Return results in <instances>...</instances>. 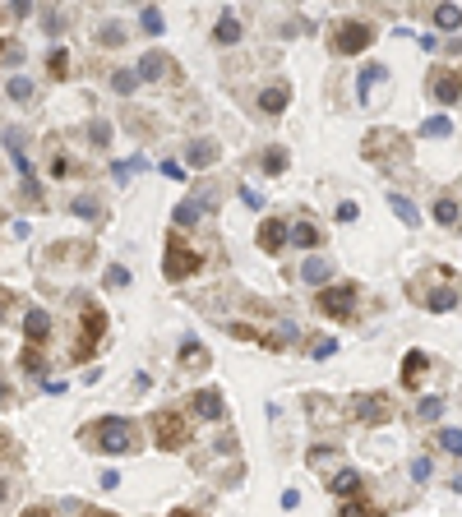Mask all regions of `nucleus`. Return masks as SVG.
I'll use <instances>...</instances> for the list:
<instances>
[{"instance_id": "obj_1", "label": "nucleus", "mask_w": 462, "mask_h": 517, "mask_svg": "<svg viewBox=\"0 0 462 517\" xmlns=\"http://www.w3.org/2000/svg\"><path fill=\"white\" fill-rule=\"evenodd\" d=\"M79 443L83 448H92V453H134V425L125 420V416H102V420H92L83 434H79Z\"/></svg>"}, {"instance_id": "obj_2", "label": "nucleus", "mask_w": 462, "mask_h": 517, "mask_svg": "<svg viewBox=\"0 0 462 517\" xmlns=\"http://www.w3.org/2000/svg\"><path fill=\"white\" fill-rule=\"evenodd\" d=\"M107 310L97 301H83V328H79V342L70 347V361L74 365H83V361H92L97 351H102V342H107Z\"/></svg>"}, {"instance_id": "obj_3", "label": "nucleus", "mask_w": 462, "mask_h": 517, "mask_svg": "<svg viewBox=\"0 0 462 517\" xmlns=\"http://www.w3.org/2000/svg\"><path fill=\"white\" fill-rule=\"evenodd\" d=\"M199 263H203L199 250H190L181 231H171L167 258H162V273H167V282H185V277H194V273H199Z\"/></svg>"}, {"instance_id": "obj_4", "label": "nucleus", "mask_w": 462, "mask_h": 517, "mask_svg": "<svg viewBox=\"0 0 462 517\" xmlns=\"http://www.w3.org/2000/svg\"><path fill=\"white\" fill-rule=\"evenodd\" d=\"M356 301H361V291L352 287V282H342V287H323L319 296H314V305H319V314L323 319H356Z\"/></svg>"}, {"instance_id": "obj_5", "label": "nucleus", "mask_w": 462, "mask_h": 517, "mask_svg": "<svg viewBox=\"0 0 462 517\" xmlns=\"http://www.w3.org/2000/svg\"><path fill=\"white\" fill-rule=\"evenodd\" d=\"M153 434H157V448H167V453H176V448H185V439H190V420H185L181 407H167L153 416Z\"/></svg>"}, {"instance_id": "obj_6", "label": "nucleus", "mask_w": 462, "mask_h": 517, "mask_svg": "<svg viewBox=\"0 0 462 517\" xmlns=\"http://www.w3.org/2000/svg\"><path fill=\"white\" fill-rule=\"evenodd\" d=\"M333 51L338 56H356V51H365L370 42H374V28H370L365 19H342V23H333Z\"/></svg>"}, {"instance_id": "obj_7", "label": "nucleus", "mask_w": 462, "mask_h": 517, "mask_svg": "<svg viewBox=\"0 0 462 517\" xmlns=\"http://www.w3.org/2000/svg\"><path fill=\"white\" fill-rule=\"evenodd\" d=\"M402 152H412V143H407V134H398V130H370L365 134V157L379 162V167L398 162Z\"/></svg>"}, {"instance_id": "obj_8", "label": "nucleus", "mask_w": 462, "mask_h": 517, "mask_svg": "<svg viewBox=\"0 0 462 517\" xmlns=\"http://www.w3.org/2000/svg\"><path fill=\"white\" fill-rule=\"evenodd\" d=\"M213 208H217V190L213 185H199L194 199H181V203H176V227H194V222H199L203 213H213Z\"/></svg>"}, {"instance_id": "obj_9", "label": "nucleus", "mask_w": 462, "mask_h": 517, "mask_svg": "<svg viewBox=\"0 0 462 517\" xmlns=\"http://www.w3.org/2000/svg\"><path fill=\"white\" fill-rule=\"evenodd\" d=\"M352 416L361 420V425H384V420H393V397L388 393H365L352 402Z\"/></svg>"}, {"instance_id": "obj_10", "label": "nucleus", "mask_w": 462, "mask_h": 517, "mask_svg": "<svg viewBox=\"0 0 462 517\" xmlns=\"http://www.w3.org/2000/svg\"><path fill=\"white\" fill-rule=\"evenodd\" d=\"M356 79H361V102L384 107V97H388V70H384V65H365Z\"/></svg>"}, {"instance_id": "obj_11", "label": "nucleus", "mask_w": 462, "mask_h": 517, "mask_svg": "<svg viewBox=\"0 0 462 517\" xmlns=\"http://www.w3.org/2000/svg\"><path fill=\"white\" fill-rule=\"evenodd\" d=\"M430 92L439 97V102H458L462 97V70H430Z\"/></svg>"}, {"instance_id": "obj_12", "label": "nucleus", "mask_w": 462, "mask_h": 517, "mask_svg": "<svg viewBox=\"0 0 462 517\" xmlns=\"http://www.w3.org/2000/svg\"><path fill=\"white\" fill-rule=\"evenodd\" d=\"M287 236H292V222H282V217H268V222H259V250H263V254H282Z\"/></svg>"}, {"instance_id": "obj_13", "label": "nucleus", "mask_w": 462, "mask_h": 517, "mask_svg": "<svg viewBox=\"0 0 462 517\" xmlns=\"http://www.w3.org/2000/svg\"><path fill=\"white\" fill-rule=\"evenodd\" d=\"M287 102H292V83H282V79H277V83H268V88L259 92V111H263V116H282V111H287Z\"/></svg>"}, {"instance_id": "obj_14", "label": "nucleus", "mask_w": 462, "mask_h": 517, "mask_svg": "<svg viewBox=\"0 0 462 517\" xmlns=\"http://www.w3.org/2000/svg\"><path fill=\"white\" fill-rule=\"evenodd\" d=\"M139 74H143V79H181V70H176V61H171V56L148 51V56L139 61Z\"/></svg>"}, {"instance_id": "obj_15", "label": "nucleus", "mask_w": 462, "mask_h": 517, "mask_svg": "<svg viewBox=\"0 0 462 517\" xmlns=\"http://www.w3.org/2000/svg\"><path fill=\"white\" fill-rule=\"evenodd\" d=\"M190 411H199L203 420H222L227 402H222V393H217V388H199V393L190 397Z\"/></svg>"}, {"instance_id": "obj_16", "label": "nucleus", "mask_w": 462, "mask_h": 517, "mask_svg": "<svg viewBox=\"0 0 462 517\" xmlns=\"http://www.w3.org/2000/svg\"><path fill=\"white\" fill-rule=\"evenodd\" d=\"M412 296H421V305H425V310H434V314H444V310H453V305H458L453 287H434V291H425V287H416V282H412Z\"/></svg>"}, {"instance_id": "obj_17", "label": "nucleus", "mask_w": 462, "mask_h": 517, "mask_svg": "<svg viewBox=\"0 0 462 517\" xmlns=\"http://www.w3.org/2000/svg\"><path fill=\"white\" fill-rule=\"evenodd\" d=\"M46 333H51V314H46V310H28V314H23V337H28V347H46Z\"/></svg>"}, {"instance_id": "obj_18", "label": "nucleus", "mask_w": 462, "mask_h": 517, "mask_svg": "<svg viewBox=\"0 0 462 517\" xmlns=\"http://www.w3.org/2000/svg\"><path fill=\"white\" fill-rule=\"evenodd\" d=\"M217 152H222V148H217V143H213V139H194V143H190V148H185V167H213V162H217Z\"/></svg>"}, {"instance_id": "obj_19", "label": "nucleus", "mask_w": 462, "mask_h": 517, "mask_svg": "<svg viewBox=\"0 0 462 517\" xmlns=\"http://www.w3.org/2000/svg\"><path fill=\"white\" fill-rule=\"evenodd\" d=\"M425 369H430V356H425V351H407V356H402V383H407V388H416V383L425 379Z\"/></svg>"}, {"instance_id": "obj_20", "label": "nucleus", "mask_w": 462, "mask_h": 517, "mask_svg": "<svg viewBox=\"0 0 462 517\" xmlns=\"http://www.w3.org/2000/svg\"><path fill=\"white\" fill-rule=\"evenodd\" d=\"M301 277H305L310 287H328V282H333V263H328V258H310L305 268H301Z\"/></svg>"}, {"instance_id": "obj_21", "label": "nucleus", "mask_w": 462, "mask_h": 517, "mask_svg": "<svg viewBox=\"0 0 462 517\" xmlns=\"http://www.w3.org/2000/svg\"><path fill=\"white\" fill-rule=\"evenodd\" d=\"M361 485H365V480H361V472H352V467H347V472H338L333 476V494H342V499H356V494H361Z\"/></svg>"}, {"instance_id": "obj_22", "label": "nucleus", "mask_w": 462, "mask_h": 517, "mask_svg": "<svg viewBox=\"0 0 462 517\" xmlns=\"http://www.w3.org/2000/svg\"><path fill=\"white\" fill-rule=\"evenodd\" d=\"M213 37H217V42H222V46H236V42H241V19H236V14H231V10H227V14L217 19Z\"/></svg>"}, {"instance_id": "obj_23", "label": "nucleus", "mask_w": 462, "mask_h": 517, "mask_svg": "<svg viewBox=\"0 0 462 517\" xmlns=\"http://www.w3.org/2000/svg\"><path fill=\"white\" fill-rule=\"evenodd\" d=\"M388 208L398 213V222H407V227H421V213H416V203H412V199H402V194H388Z\"/></svg>"}, {"instance_id": "obj_24", "label": "nucleus", "mask_w": 462, "mask_h": 517, "mask_svg": "<svg viewBox=\"0 0 462 517\" xmlns=\"http://www.w3.org/2000/svg\"><path fill=\"white\" fill-rule=\"evenodd\" d=\"M292 241L305 245V250H314V245H323V231L314 227V222H296V227H292Z\"/></svg>"}, {"instance_id": "obj_25", "label": "nucleus", "mask_w": 462, "mask_h": 517, "mask_svg": "<svg viewBox=\"0 0 462 517\" xmlns=\"http://www.w3.org/2000/svg\"><path fill=\"white\" fill-rule=\"evenodd\" d=\"M181 365L185 369H208V351H203L199 342H185L181 347Z\"/></svg>"}, {"instance_id": "obj_26", "label": "nucleus", "mask_w": 462, "mask_h": 517, "mask_svg": "<svg viewBox=\"0 0 462 517\" xmlns=\"http://www.w3.org/2000/svg\"><path fill=\"white\" fill-rule=\"evenodd\" d=\"M434 28H444V32L462 28V10L458 5H439V10H434Z\"/></svg>"}, {"instance_id": "obj_27", "label": "nucleus", "mask_w": 462, "mask_h": 517, "mask_svg": "<svg viewBox=\"0 0 462 517\" xmlns=\"http://www.w3.org/2000/svg\"><path fill=\"white\" fill-rule=\"evenodd\" d=\"M453 134V121L448 116H430V121L421 125V139H448Z\"/></svg>"}, {"instance_id": "obj_28", "label": "nucleus", "mask_w": 462, "mask_h": 517, "mask_svg": "<svg viewBox=\"0 0 462 517\" xmlns=\"http://www.w3.org/2000/svg\"><path fill=\"white\" fill-rule=\"evenodd\" d=\"M434 222L439 227H458V203L453 199H434Z\"/></svg>"}, {"instance_id": "obj_29", "label": "nucleus", "mask_w": 462, "mask_h": 517, "mask_svg": "<svg viewBox=\"0 0 462 517\" xmlns=\"http://www.w3.org/2000/svg\"><path fill=\"white\" fill-rule=\"evenodd\" d=\"M111 88L121 92V97H130V92L139 88V70H116V74H111Z\"/></svg>"}, {"instance_id": "obj_30", "label": "nucleus", "mask_w": 462, "mask_h": 517, "mask_svg": "<svg viewBox=\"0 0 462 517\" xmlns=\"http://www.w3.org/2000/svg\"><path fill=\"white\" fill-rule=\"evenodd\" d=\"M46 70H51V79H65V74H70V51L56 46V51L46 56Z\"/></svg>"}, {"instance_id": "obj_31", "label": "nucleus", "mask_w": 462, "mask_h": 517, "mask_svg": "<svg viewBox=\"0 0 462 517\" xmlns=\"http://www.w3.org/2000/svg\"><path fill=\"white\" fill-rule=\"evenodd\" d=\"M102 287H107V291H121V287H130V268H121V263H111L107 273H102Z\"/></svg>"}, {"instance_id": "obj_32", "label": "nucleus", "mask_w": 462, "mask_h": 517, "mask_svg": "<svg viewBox=\"0 0 462 517\" xmlns=\"http://www.w3.org/2000/svg\"><path fill=\"white\" fill-rule=\"evenodd\" d=\"M263 171H268V176H282V171H287V148H268L263 152Z\"/></svg>"}, {"instance_id": "obj_33", "label": "nucleus", "mask_w": 462, "mask_h": 517, "mask_svg": "<svg viewBox=\"0 0 462 517\" xmlns=\"http://www.w3.org/2000/svg\"><path fill=\"white\" fill-rule=\"evenodd\" d=\"M88 139H92V148H107V143H111V125L107 121H92L88 125Z\"/></svg>"}, {"instance_id": "obj_34", "label": "nucleus", "mask_w": 462, "mask_h": 517, "mask_svg": "<svg viewBox=\"0 0 462 517\" xmlns=\"http://www.w3.org/2000/svg\"><path fill=\"white\" fill-rule=\"evenodd\" d=\"M70 208H74L79 217H97V213H102V203H97V199H92V194H79L74 203H70Z\"/></svg>"}, {"instance_id": "obj_35", "label": "nucleus", "mask_w": 462, "mask_h": 517, "mask_svg": "<svg viewBox=\"0 0 462 517\" xmlns=\"http://www.w3.org/2000/svg\"><path fill=\"white\" fill-rule=\"evenodd\" d=\"M416 416H421V420H439V416H444V397H425Z\"/></svg>"}, {"instance_id": "obj_36", "label": "nucleus", "mask_w": 462, "mask_h": 517, "mask_svg": "<svg viewBox=\"0 0 462 517\" xmlns=\"http://www.w3.org/2000/svg\"><path fill=\"white\" fill-rule=\"evenodd\" d=\"M439 448L453 453V457H462V429H444V434H439Z\"/></svg>"}, {"instance_id": "obj_37", "label": "nucleus", "mask_w": 462, "mask_h": 517, "mask_svg": "<svg viewBox=\"0 0 462 517\" xmlns=\"http://www.w3.org/2000/svg\"><path fill=\"white\" fill-rule=\"evenodd\" d=\"M333 351H338V342H333V337H314V342H310V356H314V361H328Z\"/></svg>"}, {"instance_id": "obj_38", "label": "nucleus", "mask_w": 462, "mask_h": 517, "mask_svg": "<svg viewBox=\"0 0 462 517\" xmlns=\"http://www.w3.org/2000/svg\"><path fill=\"white\" fill-rule=\"evenodd\" d=\"M338 517H384V513H379V508H370V503H342V513Z\"/></svg>"}, {"instance_id": "obj_39", "label": "nucleus", "mask_w": 462, "mask_h": 517, "mask_svg": "<svg viewBox=\"0 0 462 517\" xmlns=\"http://www.w3.org/2000/svg\"><path fill=\"white\" fill-rule=\"evenodd\" d=\"M51 176H56V181H65V176H70V162L61 157V148H56V139H51Z\"/></svg>"}, {"instance_id": "obj_40", "label": "nucleus", "mask_w": 462, "mask_h": 517, "mask_svg": "<svg viewBox=\"0 0 462 517\" xmlns=\"http://www.w3.org/2000/svg\"><path fill=\"white\" fill-rule=\"evenodd\" d=\"M139 167H143V157H134V162H116V167H111V176H116V181L125 185V181H130V176H134Z\"/></svg>"}, {"instance_id": "obj_41", "label": "nucleus", "mask_w": 462, "mask_h": 517, "mask_svg": "<svg viewBox=\"0 0 462 517\" xmlns=\"http://www.w3.org/2000/svg\"><path fill=\"white\" fill-rule=\"evenodd\" d=\"M139 23H143V32H153V37H157V32H162V28H167L157 10H143V14H139Z\"/></svg>"}, {"instance_id": "obj_42", "label": "nucleus", "mask_w": 462, "mask_h": 517, "mask_svg": "<svg viewBox=\"0 0 462 517\" xmlns=\"http://www.w3.org/2000/svg\"><path fill=\"white\" fill-rule=\"evenodd\" d=\"M10 97H14V102H28L32 83H28V79H10Z\"/></svg>"}, {"instance_id": "obj_43", "label": "nucleus", "mask_w": 462, "mask_h": 517, "mask_svg": "<svg viewBox=\"0 0 462 517\" xmlns=\"http://www.w3.org/2000/svg\"><path fill=\"white\" fill-rule=\"evenodd\" d=\"M0 61H5V65H19V61H23V46H19V42H5V46H0Z\"/></svg>"}, {"instance_id": "obj_44", "label": "nucleus", "mask_w": 462, "mask_h": 517, "mask_svg": "<svg viewBox=\"0 0 462 517\" xmlns=\"http://www.w3.org/2000/svg\"><path fill=\"white\" fill-rule=\"evenodd\" d=\"M241 203H250V208H263V190H254V185H241Z\"/></svg>"}, {"instance_id": "obj_45", "label": "nucleus", "mask_w": 462, "mask_h": 517, "mask_svg": "<svg viewBox=\"0 0 462 517\" xmlns=\"http://www.w3.org/2000/svg\"><path fill=\"white\" fill-rule=\"evenodd\" d=\"M121 42H125L121 23H107V28H102V46H121Z\"/></svg>"}, {"instance_id": "obj_46", "label": "nucleus", "mask_w": 462, "mask_h": 517, "mask_svg": "<svg viewBox=\"0 0 462 517\" xmlns=\"http://www.w3.org/2000/svg\"><path fill=\"white\" fill-rule=\"evenodd\" d=\"M356 217H361V208H356L352 199H342L338 203V222H356Z\"/></svg>"}, {"instance_id": "obj_47", "label": "nucleus", "mask_w": 462, "mask_h": 517, "mask_svg": "<svg viewBox=\"0 0 462 517\" xmlns=\"http://www.w3.org/2000/svg\"><path fill=\"white\" fill-rule=\"evenodd\" d=\"M412 480H430V457H416L412 462Z\"/></svg>"}, {"instance_id": "obj_48", "label": "nucleus", "mask_w": 462, "mask_h": 517, "mask_svg": "<svg viewBox=\"0 0 462 517\" xmlns=\"http://www.w3.org/2000/svg\"><path fill=\"white\" fill-rule=\"evenodd\" d=\"M42 23H46L51 32H61V28H65V14H61V10H46V14H42Z\"/></svg>"}, {"instance_id": "obj_49", "label": "nucleus", "mask_w": 462, "mask_h": 517, "mask_svg": "<svg viewBox=\"0 0 462 517\" xmlns=\"http://www.w3.org/2000/svg\"><path fill=\"white\" fill-rule=\"evenodd\" d=\"M162 176H167V181H185V167L181 162H162Z\"/></svg>"}, {"instance_id": "obj_50", "label": "nucleus", "mask_w": 462, "mask_h": 517, "mask_svg": "<svg viewBox=\"0 0 462 517\" xmlns=\"http://www.w3.org/2000/svg\"><path fill=\"white\" fill-rule=\"evenodd\" d=\"M97 485H102V489H116V485H121V476H116V472H102V480H97Z\"/></svg>"}, {"instance_id": "obj_51", "label": "nucleus", "mask_w": 462, "mask_h": 517, "mask_svg": "<svg viewBox=\"0 0 462 517\" xmlns=\"http://www.w3.org/2000/svg\"><path fill=\"white\" fill-rule=\"evenodd\" d=\"M0 407H14V393H10V383L0 379Z\"/></svg>"}, {"instance_id": "obj_52", "label": "nucleus", "mask_w": 462, "mask_h": 517, "mask_svg": "<svg viewBox=\"0 0 462 517\" xmlns=\"http://www.w3.org/2000/svg\"><path fill=\"white\" fill-rule=\"evenodd\" d=\"M10 301H14V296H10V291H0V323H5V314H10Z\"/></svg>"}, {"instance_id": "obj_53", "label": "nucleus", "mask_w": 462, "mask_h": 517, "mask_svg": "<svg viewBox=\"0 0 462 517\" xmlns=\"http://www.w3.org/2000/svg\"><path fill=\"white\" fill-rule=\"evenodd\" d=\"M23 517H51V508H23Z\"/></svg>"}, {"instance_id": "obj_54", "label": "nucleus", "mask_w": 462, "mask_h": 517, "mask_svg": "<svg viewBox=\"0 0 462 517\" xmlns=\"http://www.w3.org/2000/svg\"><path fill=\"white\" fill-rule=\"evenodd\" d=\"M167 517H199V513H190V508H176V513H167Z\"/></svg>"}, {"instance_id": "obj_55", "label": "nucleus", "mask_w": 462, "mask_h": 517, "mask_svg": "<svg viewBox=\"0 0 462 517\" xmlns=\"http://www.w3.org/2000/svg\"><path fill=\"white\" fill-rule=\"evenodd\" d=\"M88 517H116V513H97V508H92V513H88Z\"/></svg>"}, {"instance_id": "obj_56", "label": "nucleus", "mask_w": 462, "mask_h": 517, "mask_svg": "<svg viewBox=\"0 0 462 517\" xmlns=\"http://www.w3.org/2000/svg\"><path fill=\"white\" fill-rule=\"evenodd\" d=\"M5 494H10V485H0V499H5Z\"/></svg>"}]
</instances>
